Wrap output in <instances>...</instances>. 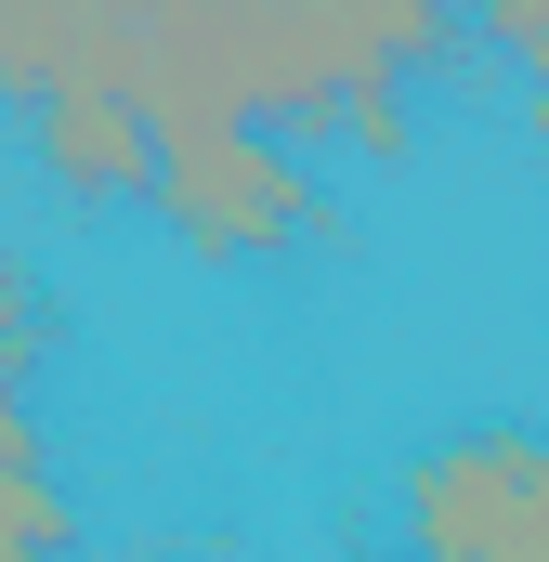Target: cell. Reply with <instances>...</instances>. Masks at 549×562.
I'll return each mask as SVG.
<instances>
[{"label": "cell", "instance_id": "8992f818", "mask_svg": "<svg viewBox=\"0 0 549 562\" xmlns=\"http://www.w3.org/2000/svg\"><path fill=\"white\" fill-rule=\"evenodd\" d=\"M40 458V419H26V353L0 340V471H26Z\"/></svg>", "mask_w": 549, "mask_h": 562}, {"label": "cell", "instance_id": "3957f363", "mask_svg": "<svg viewBox=\"0 0 549 562\" xmlns=\"http://www.w3.org/2000/svg\"><path fill=\"white\" fill-rule=\"evenodd\" d=\"M26 157H40L66 196H105V210H119V196H144L157 132H144L105 79H66V92H40V105H26Z\"/></svg>", "mask_w": 549, "mask_h": 562}, {"label": "cell", "instance_id": "52a82bcc", "mask_svg": "<svg viewBox=\"0 0 549 562\" xmlns=\"http://www.w3.org/2000/svg\"><path fill=\"white\" fill-rule=\"evenodd\" d=\"M0 562H53V550H0Z\"/></svg>", "mask_w": 549, "mask_h": 562}, {"label": "cell", "instance_id": "277c9868", "mask_svg": "<svg viewBox=\"0 0 549 562\" xmlns=\"http://www.w3.org/2000/svg\"><path fill=\"white\" fill-rule=\"evenodd\" d=\"M458 13H484V40L537 79V105H549V0H458Z\"/></svg>", "mask_w": 549, "mask_h": 562}, {"label": "cell", "instance_id": "7a4b0ae2", "mask_svg": "<svg viewBox=\"0 0 549 562\" xmlns=\"http://www.w3.org/2000/svg\"><path fill=\"white\" fill-rule=\"evenodd\" d=\"M144 210H157L197 262H274V249H301V236L327 223L301 144L249 132V119H236V132H170L144 157Z\"/></svg>", "mask_w": 549, "mask_h": 562}, {"label": "cell", "instance_id": "6da1fadb", "mask_svg": "<svg viewBox=\"0 0 549 562\" xmlns=\"http://www.w3.org/2000/svg\"><path fill=\"white\" fill-rule=\"evenodd\" d=\"M406 562H549V431L458 419L393 471Z\"/></svg>", "mask_w": 549, "mask_h": 562}, {"label": "cell", "instance_id": "5b68a950", "mask_svg": "<svg viewBox=\"0 0 549 562\" xmlns=\"http://www.w3.org/2000/svg\"><path fill=\"white\" fill-rule=\"evenodd\" d=\"M340 132H354V157H380V170H393V157L418 144V119H406V79H380V92H354V105H340Z\"/></svg>", "mask_w": 549, "mask_h": 562}]
</instances>
